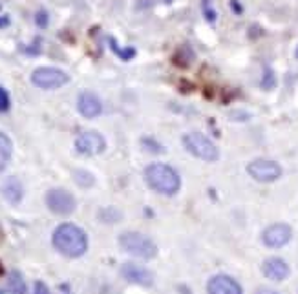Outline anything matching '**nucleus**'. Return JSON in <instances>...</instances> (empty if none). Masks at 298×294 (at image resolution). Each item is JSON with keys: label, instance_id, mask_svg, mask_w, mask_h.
Returning <instances> with one entry per match:
<instances>
[{"label": "nucleus", "instance_id": "nucleus-1", "mask_svg": "<svg viewBox=\"0 0 298 294\" xmlns=\"http://www.w3.org/2000/svg\"><path fill=\"white\" fill-rule=\"evenodd\" d=\"M51 243L66 258H81L88 250V236L74 223H62L53 232Z\"/></svg>", "mask_w": 298, "mask_h": 294}, {"label": "nucleus", "instance_id": "nucleus-2", "mask_svg": "<svg viewBox=\"0 0 298 294\" xmlns=\"http://www.w3.org/2000/svg\"><path fill=\"white\" fill-rule=\"evenodd\" d=\"M145 181L152 190L163 195H174L181 188V179L174 168L165 163H154L145 168Z\"/></svg>", "mask_w": 298, "mask_h": 294}, {"label": "nucleus", "instance_id": "nucleus-3", "mask_svg": "<svg viewBox=\"0 0 298 294\" xmlns=\"http://www.w3.org/2000/svg\"><path fill=\"white\" fill-rule=\"evenodd\" d=\"M119 245L124 252L132 254L134 258L139 259H152L157 256V247L156 243L148 238V236L141 234V232H123L119 236Z\"/></svg>", "mask_w": 298, "mask_h": 294}, {"label": "nucleus", "instance_id": "nucleus-4", "mask_svg": "<svg viewBox=\"0 0 298 294\" xmlns=\"http://www.w3.org/2000/svg\"><path fill=\"white\" fill-rule=\"evenodd\" d=\"M181 143H183L185 150L188 154H192L194 157L202 159L205 163H214L220 159V150L218 146L212 143L211 139L200 132H188L181 137Z\"/></svg>", "mask_w": 298, "mask_h": 294}, {"label": "nucleus", "instance_id": "nucleus-5", "mask_svg": "<svg viewBox=\"0 0 298 294\" xmlns=\"http://www.w3.org/2000/svg\"><path fill=\"white\" fill-rule=\"evenodd\" d=\"M68 81V73L59 68H53V66H41V68L33 70L31 73L33 86L41 88V90H59Z\"/></svg>", "mask_w": 298, "mask_h": 294}, {"label": "nucleus", "instance_id": "nucleus-6", "mask_svg": "<svg viewBox=\"0 0 298 294\" xmlns=\"http://www.w3.org/2000/svg\"><path fill=\"white\" fill-rule=\"evenodd\" d=\"M247 174L260 183H273L282 176V167L271 159H254L247 165Z\"/></svg>", "mask_w": 298, "mask_h": 294}, {"label": "nucleus", "instance_id": "nucleus-7", "mask_svg": "<svg viewBox=\"0 0 298 294\" xmlns=\"http://www.w3.org/2000/svg\"><path fill=\"white\" fill-rule=\"evenodd\" d=\"M46 205L57 216H70L77 207L74 195L68 190H62V188H51L46 194Z\"/></svg>", "mask_w": 298, "mask_h": 294}, {"label": "nucleus", "instance_id": "nucleus-8", "mask_svg": "<svg viewBox=\"0 0 298 294\" xmlns=\"http://www.w3.org/2000/svg\"><path fill=\"white\" fill-rule=\"evenodd\" d=\"M105 148H106V141L99 132H83L75 139V150H77L79 154L97 155V154H103Z\"/></svg>", "mask_w": 298, "mask_h": 294}, {"label": "nucleus", "instance_id": "nucleus-9", "mask_svg": "<svg viewBox=\"0 0 298 294\" xmlns=\"http://www.w3.org/2000/svg\"><path fill=\"white\" fill-rule=\"evenodd\" d=\"M291 238H293V231L285 223H275V225L267 226L263 234H261V241L269 249H282L284 245H287L291 241Z\"/></svg>", "mask_w": 298, "mask_h": 294}, {"label": "nucleus", "instance_id": "nucleus-10", "mask_svg": "<svg viewBox=\"0 0 298 294\" xmlns=\"http://www.w3.org/2000/svg\"><path fill=\"white\" fill-rule=\"evenodd\" d=\"M121 276L126 281H130V283H136V285H141V287L154 285V274H152V271H148L143 265H138V263H132V262L123 263Z\"/></svg>", "mask_w": 298, "mask_h": 294}, {"label": "nucleus", "instance_id": "nucleus-11", "mask_svg": "<svg viewBox=\"0 0 298 294\" xmlns=\"http://www.w3.org/2000/svg\"><path fill=\"white\" fill-rule=\"evenodd\" d=\"M207 292L209 294H243L242 287L234 278L227 274H218L212 276L207 283Z\"/></svg>", "mask_w": 298, "mask_h": 294}, {"label": "nucleus", "instance_id": "nucleus-12", "mask_svg": "<svg viewBox=\"0 0 298 294\" xmlns=\"http://www.w3.org/2000/svg\"><path fill=\"white\" fill-rule=\"evenodd\" d=\"M77 110H79V113L86 119L99 117L103 112L101 99H99L93 91H83V93L77 97Z\"/></svg>", "mask_w": 298, "mask_h": 294}, {"label": "nucleus", "instance_id": "nucleus-13", "mask_svg": "<svg viewBox=\"0 0 298 294\" xmlns=\"http://www.w3.org/2000/svg\"><path fill=\"white\" fill-rule=\"evenodd\" d=\"M261 272L267 280L273 281H284L291 274V269L282 258H267L261 263Z\"/></svg>", "mask_w": 298, "mask_h": 294}, {"label": "nucleus", "instance_id": "nucleus-14", "mask_svg": "<svg viewBox=\"0 0 298 294\" xmlns=\"http://www.w3.org/2000/svg\"><path fill=\"white\" fill-rule=\"evenodd\" d=\"M0 192H2L6 201L11 205H19L20 201H22L24 188H22V183H20L17 177H8V179L2 183V186H0Z\"/></svg>", "mask_w": 298, "mask_h": 294}, {"label": "nucleus", "instance_id": "nucleus-15", "mask_svg": "<svg viewBox=\"0 0 298 294\" xmlns=\"http://www.w3.org/2000/svg\"><path fill=\"white\" fill-rule=\"evenodd\" d=\"M11 152H13V143H11V139L6 134L0 132V172L10 163Z\"/></svg>", "mask_w": 298, "mask_h": 294}, {"label": "nucleus", "instance_id": "nucleus-16", "mask_svg": "<svg viewBox=\"0 0 298 294\" xmlns=\"http://www.w3.org/2000/svg\"><path fill=\"white\" fill-rule=\"evenodd\" d=\"M8 289L11 294H26V281L19 271H11L8 278Z\"/></svg>", "mask_w": 298, "mask_h": 294}, {"label": "nucleus", "instance_id": "nucleus-17", "mask_svg": "<svg viewBox=\"0 0 298 294\" xmlns=\"http://www.w3.org/2000/svg\"><path fill=\"white\" fill-rule=\"evenodd\" d=\"M121 217H123V214H121L119 208L115 207H105L99 210V219L103 223H119Z\"/></svg>", "mask_w": 298, "mask_h": 294}, {"label": "nucleus", "instance_id": "nucleus-18", "mask_svg": "<svg viewBox=\"0 0 298 294\" xmlns=\"http://www.w3.org/2000/svg\"><path fill=\"white\" fill-rule=\"evenodd\" d=\"M74 181L83 188H90V186L95 185V177L88 170H74Z\"/></svg>", "mask_w": 298, "mask_h": 294}, {"label": "nucleus", "instance_id": "nucleus-19", "mask_svg": "<svg viewBox=\"0 0 298 294\" xmlns=\"http://www.w3.org/2000/svg\"><path fill=\"white\" fill-rule=\"evenodd\" d=\"M110 44H112V46H110L112 50H114L115 53L119 55V57H121V59H123V60H130V59H132V57H134V55H136V51H134L132 48H128V50H121L119 46L115 44L114 39H110Z\"/></svg>", "mask_w": 298, "mask_h": 294}, {"label": "nucleus", "instance_id": "nucleus-20", "mask_svg": "<svg viewBox=\"0 0 298 294\" xmlns=\"http://www.w3.org/2000/svg\"><path fill=\"white\" fill-rule=\"evenodd\" d=\"M141 145L145 146V148L148 150V152H152V154H163L165 152V148L159 145V143H156V141L148 139V137H145V139L141 141Z\"/></svg>", "mask_w": 298, "mask_h": 294}, {"label": "nucleus", "instance_id": "nucleus-21", "mask_svg": "<svg viewBox=\"0 0 298 294\" xmlns=\"http://www.w3.org/2000/svg\"><path fill=\"white\" fill-rule=\"evenodd\" d=\"M275 86V73L271 72L269 68L266 70V75L261 79V88H266V90H271V88Z\"/></svg>", "mask_w": 298, "mask_h": 294}, {"label": "nucleus", "instance_id": "nucleus-22", "mask_svg": "<svg viewBox=\"0 0 298 294\" xmlns=\"http://www.w3.org/2000/svg\"><path fill=\"white\" fill-rule=\"evenodd\" d=\"M10 110V93L0 86V112H8Z\"/></svg>", "mask_w": 298, "mask_h": 294}, {"label": "nucleus", "instance_id": "nucleus-23", "mask_svg": "<svg viewBox=\"0 0 298 294\" xmlns=\"http://www.w3.org/2000/svg\"><path fill=\"white\" fill-rule=\"evenodd\" d=\"M48 20H50V17H48L46 11H39V13L35 15V22H37L39 27H46L48 26Z\"/></svg>", "mask_w": 298, "mask_h": 294}, {"label": "nucleus", "instance_id": "nucleus-24", "mask_svg": "<svg viewBox=\"0 0 298 294\" xmlns=\"http://www.w3.org/2000/svg\"><path fill=\"white\" fill-rule=\"evenodd\" d=\"M33 294H50V289L46 287L44 281H35V285H33Z\"/></svg>", "mask_w": 298, "mask_h": 294}, {"label": "nucleus", "instance_id": "nucleus-25", "mask_svg": "<svg viewBox=\"0 0 298 294\" xmlns=\"http://www.w3.org/2000/svg\"><path fill=\"white\" fill-rule=\"evenodd\" d=\"M256 294H280V292H276V290H273V289H267V287H260V289L256 290Z\"/></svg>", "mask_w": 298, "mask_h": 294}, {"label": "nucleus", "instance_id": "nucleus-26", "mask_svg": "<svg viewBox=\"0 0 298 294\" xmlns=\"http://www.w3.org/2000/svg\"><path fill=\"white\" fill-rule=\"evenodd\" d=\"M8 24H10V18H8V17H0V27L8 26Z\"/></svg>", "mask_w": 298, "mask_h": 294}, {"label": "nucleus", "instance_id": "nucleus-27", "mask_svg": "<svg viewBox=\"0 0 298 294\" xmlns=\"http://www.w3.org/2000/svg\"><path fill=\"white\" fill-rule=\"evenodd\" d=\"M2 272H4V269H2V265H0V274H2Z\"/></svg>", "mask_w": 298, "mask_h": 294}, {"label": "nucleus", "instance_id": "nucleus-28", "mask_svg": "<svg viewBox=\"0 0 298 294\" xmlns=\"http://www.w3.org/2000/svg\"><path fill=\"white\" fill-rule=\"evenodd\" d=\"M296 59H298V48H296Z\"/></svg>", "mask_w": 298, "mask_h": 294}, {"label": "nucleus", "instance_id": "nucleus-29", "mask_svg": "<svg viewBox=\"0 0 298 294\" xmlns=\"http://www.w3.org/2000/svg\"><path fill=\"white\" fill-rule=\"evenodd\" d=\"M0 294H4V292H2V290H0Z\"/></svg>", "mask_w": 298, "mask_h": 294}]
</instances>
